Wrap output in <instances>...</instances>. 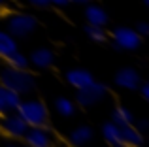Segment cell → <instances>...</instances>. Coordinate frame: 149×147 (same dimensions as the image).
Here are the masks:
<instances>
[{
    "label": "cell",
    "instance_id": "obj_1",
    "mask_svg": "<svg viewBox=\"0 0 149 147\" xmlns=\"http://www.w3.org/2000/svg\"><path fill=\"white\" fill-rule=\"evenodd\" d=\"M0 83L6 85L8 89L19 92V94H29L36 89V79L32 74H29L26 70H19V68H4L0 72Z\"/></svg>",
    "mask_w": 149,
    "mask_h": 147
},
{
    "label": "cell",
    "instance_id": "obj_2",
    "mask_svg": "<svg viewBox=\"0 0 149 147\" xmlns=\"http://www.w3.org/2000/svg\"><path fill=\"white\" fill-rule=\"evenodd\" d=\"M17 113L25 119V123L29 126H45L49 121V111L45 107L44 102L40 100H25L19 104Z\"/></svg>",
    "mask_w": 149,
    "mask_h": 147
},
{
    "label": "cell",
    "instance_id": "obj_3",
    "mask_svg": "<svg viewBox=\"0 0 149 147\" xmlns=\"http://www.w3.org/2000/svg\"><path fill=\"white\" fill-rule=\"evenodd\" d=\"M111 40H113V49L121 51H132V49H138L142 45V36L136 32L134 28H128V26H117L111 32Z\"/></svg>",
    "mask_w": 149,
    "mask_h": 147
},
{
    "label": "cell",
    "instance_id": "obj_4",
    "mask_svg": "<svg viewBox=\"0 0 149 147\" xmlns=\"http://www.w3.org/2000/svg\"><path fill=\"white\" fill-rule=\"evenodd\" d=\"M38 26V21L34 15L29 13H15L8 19V32L13 38H25L32 34Z\"/></svg>",
    "mask_w": 149,
    "mask_h": 147
},
{
    "label": "cell",
    "instance_id": "obj_5",
    "mask_svg": "<svg viewBox=\"0 0 149 147\" xmlns=\"http://www.w3.org/2000/svg\"><path fill=\"white\" fill-rule=\"evenodd\" d=\"M108 94V87L104 83H98V81H93L89 83L87 87L83 89H77V96H76V102L83 107L89 106H96L104 96Z\"/></svg>",
    "mask_w": 149,
    "mask_h": 147
},
{
    "label": "cell",
    "instance_id": "obj_6",
    "mask_svg": "<svg viewBox=\"0 0 149 147\" xmlns=\"http://www.w3.org/2000/svg\"><path fill=\"white\" fill-rule=\"evenodd\" d=\"M2 130L11 138H23L29 128V125L25 123V119L17 113V111H11V113L2 115V121H0Z\"/></svg>",
    "mask_w": 149,
    "mask_h": 147
},
{
    "label": "cell",
    "instance_id": "obj_7",
    "mask_svg": "<svg viewBox=\"0 0 149 147\" xmlns=\"http://www.w3.org/2000/svg\"><path fill=\"white\" fill-rule=\"evenodd\" d=\"M23 138L32 147H49L53 144V136L45 126H29Z\"/></svg>",
    "mask_w": 149,
    "mask_h": 147
},
{
    "label": "cell",
    "instance_id": "obj_8",
    "mask_svg": "<svg viewBox=\"0 0 149 147\" xmlns=\"http://www.w3.org/2000/svg\"><path fill=\"white\" fill-rule=\"evenodd\" d=\"M19 104H21V94L0 83V115L17 111Z\"/></svg>",
    "mask_w": 149,
    "mask_h": 147
},
{
    "label": "cell",
    "instance_id": "obj_9",
    "mask_svg": "<svg viewBox=\"0 0 149 147\" xmlns=\"http://www.w3.org/2000/svg\"><path fill=\"white\" fill-rule=\"evenodd\" d=\"M115 83L119 87L127 89V91H136L138 85L142 83V77H140V74L134 68H121L115 74Z\"/></svg>",
    "mask_w": 149,
    "mask_h": 147
},
{
    "label": "cell",
    "instance_id": "obj_10",
    "mask_svg": "<svg viewBox=\"0 0 149 147\" xmlns=\"http://www.w3.org/2000/svg\"><path fill=\"white\" fill-rule=\"evenodd\" d=\"M66 81H68L72 87H76V89H83V87H87L89 83H93L95 77H93V74L89 70H83V68H72V70L66 72Z\"/></svg>",
    "mask_w": 149,
    "mask_h": 147
},
{
    "label": "cell",
    "instance_id": "obj_11",
    "mask_svg": "<svg viewBox=\"0 0 149 147\" xmlns=\"http://www.w3.org/2000/svg\"><path fill=\"white\" fill-rule=\"evenodd\" d=\"M53 62H55V55L47 47H38V49H34V51L30 53V64H34V66L40 68V70L49 68Z\"/></svg>",
    "mask_w": 149,
    "mask_h": 147
},
{
    "label": "cell",
    "instance_id": "obj_12",
    "mask_svg": "<svg viewBox=\"0 0 149 147\" xmlns=\"http://www.w3.org/2000/svg\"><path fill=\"white\" fill-rule=\"evenodd\" d=\"M121 128V140H123V145H142L143 144V132H140L134 125H123L119 126Z\"/></svg>",
    "mask_w": 149,
    "mask_h": 147
},
{
    "label": "cell",
    "instance_id": "obj_13",
    "mask_svg": "<svg viewBox=\"0 0 149 147\" xmlns=\"http://www.w3.org/2000/svg\"><path fill=\"white\" fill-rule=\"evenodd\" d=\"M85 17H87L89 25H98V26H106L108 23V13L104 8L96 6V4H89L85 8Z\"/></svg>",
    "mask_w": 149,
    "mask_h": 147
},
{
    "label": "cell",
    "instance_id": "obj_14",
    "mask_svg": "<svg viewBox=\"0 0 149 147\" xmlns=\"http://www.w3.org/2000/svg\"><path fill=\"white\" fill-rule=\"evenodd\" d=\"M102 136H104V140L108 141L109 145H123V140H121V128L119 125H115V123H106L104 126H102Z\"/></svg>",
    "mask_w": 149,
    "mask_h": 147
},
{
    "label": "cell",
    "instance_id": "obj_15",
    "mask_svg": "<svg viewBox=\"0 0 149 147\" xmlns=\"http://www.w3.org/2000/svg\"><path fill=\"white\" fill-rule=\"evenodd\" d=\"M70 144L74 145H85L93 140V128L91 126H77L70 132Z\"/></svg>",
    "mask_w": 149,
    "mask_h": 147
},
{
    "label": "cell",
    "instance_id": "obj_16",
    "mask_svg": "<svg viewBox=\"0 0 149 147\" xmlns=\"http://www.w3.org/2000/svg\"><path fill=\"white\" fill-rule=\"evenodd\" d=\"M15 49H17V42H15V38L11 36L10 32L0 30V57L6 59V57L10 55V53H13Z\"/></svg>",
    "mask_w": 149,
    "mask_h": 147
},
{
    "label": "cell",
    "instance_id": "obj_17",
    "mask_svg": "<svg viewBox=\"0 0 149 147\" xmlns=\"http://www.w3.org/2000/svg\"><path fill=\"white\" fill-rule=\"evenodd\" d=\"M111 121L115 123V125H119V126H123V125H130V123L134 121V115H132V111L128 110V107L119 106V107H115V110H113V113H111Z\"/></svg>",
    "mask_w": 149,
    "mask_h": 147
},
{
    "label": "cell",
    "instance_id": "obj_18",
    "mask_svg": "<svg viewBox=\"0 0 149 147\" xmlns=\"http://www.w3.org/2000/svg\"><path fill=\"white\" fill-rule=\"evenodd\" d=\"M55 107H57V111L62 117H72V115L76 113V104H74V100L64 98V96L55 100Z\"/></svg>",
    "mask_w": 149,
    "mask_h": 147
},
{
    "label": "cell",
    "instance_id": "obj_19",
    "mask_svg": "<svg viewBox=\"0 0 149 147\" xmlns=\"http://www.w3.org/2000/svg\"><path fill=\"white\" fill-rule=\"evenodd\" d=\"M8 60V66L11 68H19V70H26L29 68V59H26V55H23L19 49H15L13 53H10V55L6 57Z\"/></svg>",
    "mask_w": 149,
    "mask_h": 147
},
{
    "label": "cell",
    "instance_id": "obj_20",
    "mask_svg": "<svg viewBox=\"0 0 149 147\" xmlns=\"http://www.w3.org/2000/svg\"><path fill=\"white\" fill-rule=\"evenodd\" d=\"M85 32H87V36L91 38L93 42H106V40H108V34H106L104 26L87 25V26H85Z\"/></svg>",
    "mask_w": 149,
    "mask_h": 147
},
{
    "label": "cell",
    "instance_id": "obj_21",
    "mask_svg": "<svg viewBox=\"0 0 149 147\" xmlns=\"http://www.w3.org/2000/svg\"><path fill=\"white\" fill-rule=\"evenodd\" d=\"M136 32H138L140 34V36H147V34H149V23H146V21H142V23H138V25H136Z\"/></svg>",
    "mask_w": 149,
    "mask_h": 147
},
{
    "label": "cell",
    "instance_id": "obj_22",
    "mask_svg": "<svg viewBox=\"0 0 149 147\" xmlns=\"http://www.w3.org/2000/svg\"><path fill=\"white\" fill-rule=\"evenodd\" d=\"M138 89H140V92H142L143 98L149 100V83H140V85H138Z\"/></svg>",
    "mask_w": 149,
    "mask_h": 147
},
{
    "label": "cell",
    "instance_id": "obj_23",
    "mask_svg": "<svg viewBox=\"0 0 149 147\" xmlns=\"http://www.w3.org/2000/svg\"><path fill=\"white\" fill-rule=\"evenodd\" d=\"M136 128H138L140 132H146V130L149 128V121H146V119H140V121L136 123Z\"/></svg>",
    "mask_w": 149,
    "mask_h": 147
},
{
    "label": "cell",
    "instance_id": "obj_24",
    "mask_svg": "<svg viewBox=\"0 0 149 147\" xmlns=\"http://www.w3.org/2000/svg\"><path fill=\"white\" fill-rule=\"evenodd\" d=\"M29 4H32V6H36V8H45L49 4V0H26Z\"/></svg>",
    "mask_w": 149,
    "mask_h": 147
},
{
    "label": "cell",
    "instance_id": "obj_25",
    "mask_svg": "<svg viewBox=\"0 0 149 147\" xmlns=\"http://www.w3.org/2000/svg\"><path fill=\"white\" fill-rule=\"evenodd\" d=\"M68 2L70 0H49V4H55V6H58V8H64Z\"/></svg>",
    "mask_w": 149,
    "mask_h": 147
},
{
    "label": "cell",
    "instance_id": "obj_26",
    "mask_svg": "<svg viewBox=\"0 0 149 147\" xmlns=\"http://www.w3.org/2000/svg\"><path fill=\"white\" fill-rule=\"evenodd\" d=\"M70 2H76V4H87L89 0H70Z\"/></svg>",
    "mask_w": 149,
    "mask_h": 147
},
{
    "label": "cell",
    "instance_id": "obj_27",
    "mask_svg": "<svg viewBox=\"0 0 149 147\" xmlns=\"http://www.w3.org/2000/svg\"><path fill=\"white\" fill-rule=\"evenodd\" d=\"M142 2H143V4H146V6H149V0H142Z\"/></svg>",
    "mask_w": 149,
    "mask_h": 147
},
{
    "label": "cell",
    "instance_id": "obj_28",
    "mask_svg": "<svg viewBox=\"0 0 149 147\" xmlns=\"http://www.w3.org/2000/svg\"><path fill=\"white\" fill-rule=\"evenodd\" d=\"M4 2H6V0H0V6H2V4H4Z\"/></svg>",
    "mask_w": 149,
    "mask_h": 147
}]
</instances>
